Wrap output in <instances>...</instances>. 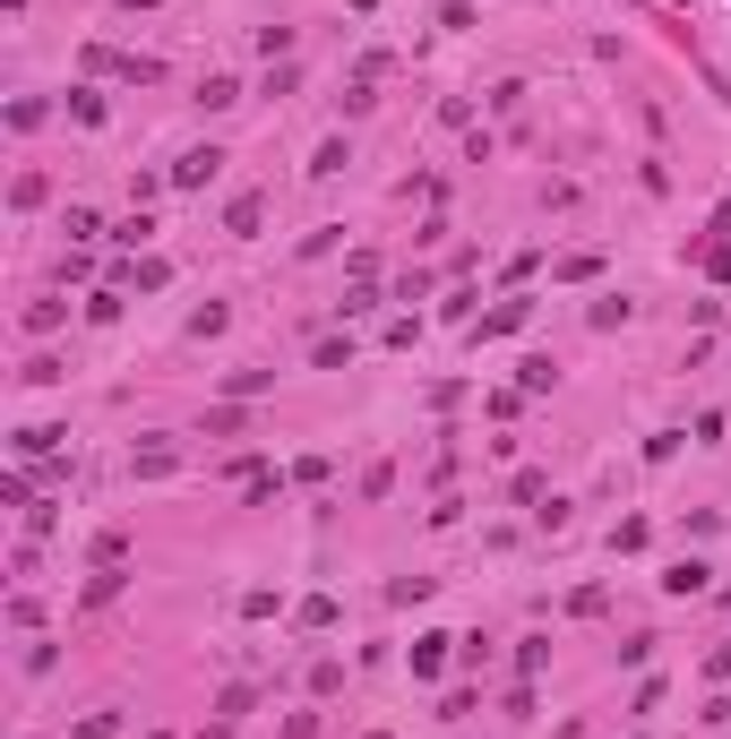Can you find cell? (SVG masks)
<instances>
[{"label": "cell", "instance_id": "cell-1", "mask_svg": "<svg viewBox=\"0 0 731 739\" xmlns=\"http://www.w3.org/2000/svg\"><path fill=\"white\" fill-rule=\"evenodd\" d=\"M705 276H714V284H731V198L714 207V224H705Z\"/></svg>", "mask_w": 731, "mask_h": 739}, {"label": "cell", "instance_id": "cell-5", "mask_svg": "<svg viewBox=\"0 0 731 739\" xmlns=\"http://www.w3.org/2000/svg\"><path fill=\"white\" fill-rule=\"evenodd\" d=\"M705 577H714V568H705V559H680V568H671V593H705Z\"/></svg>", "mask_w": 731, "mask_h": 739}, {"label": "cell", "instance_id": "cell-9", "mask_svg": "<svg viewBox=\"0 0 731 739\" xmlns=\"http://www.w3.org/2000/svg\"><path fill=\"white\" fill-rule=\"evenodd\" d=\"M78 739H121V713H87V722H78Z\"/></svg>", "mask_w": 731, "mask_h": 739}, {"label": "cell", "instance_id": "cell-8", "mask_svg": "<svg viewBox=\"0 0 731 739\" xmlns=\"http://www.w3.org/2000/svg\"><path fill=\"white\" fill-rule=\"evenodd\" d=\"M199 103H207V112H224V103H241V87H233V78H207Z\"/></svg>", "mask_w": 731, "mask_h": 739}, {"label": "cell", "instance_id": "cell-7", "mask_svg": "<svg viewBox=\"0 0 731 739\" xmlns=\"http://www.w3.org/2000/svg\"><path fill=\"white\" fill-rule=\"evenodd\" d=\"M259 216H267L259 198H233V207H224V224H233V232H259Z\"/></svg>", "mask_w": 731, "mask_h": 739}, {"label": "cell", "instance_id": "cell-10", "mask_svg": "<svg viewBox=\"0 0 731 739\" xmlns=\"http://www.w3.org/2000/svg\"><path fill=\"white\" fill-rule=\"evenodd\" d=\"M705 671H714V679H731V637L714 645V653H705Z\"/></svg>", "mask_w": 731, "mask_h": 739}, {"label": "cell", "instance_id": "cell-3", "mask_svg": "<svg viewBox=\"0 0 731 739\" xmlns=\"http://www.w3.org/2000/svg\"><path fill=\"white\" fill-rule=\"evenodd\" d=\"M448 671V637H413V679H439Z\"/></svg>", "mask_w": 731, "mask_h": 739}, {"label": "cell", "instance_id": "cell-6", "mask_svg": "<svg viewBox=\"0 0 731 739\" xmlns=\"http://www.w3.org/2000/svg\"><path fill=\"white\" fill-rule=\"evenodd\" d=\"M267 387H276V370H233V379H224V396L241 405V396H267Z\"/></svg>", "mask_w": 731, "mask_h": 739}, {"label": "cell", "instance_id": "cell-4", "mask_svg": "<svg viewBox=\"0 0 731 739\" xmlns=\"http://www.w3.org/2000/svg\"><path fill=\"white\" fill-rule=\"evenodd\" d=\"M61 439H69V430H43V421H34V430H18L9 448H18V456H52V448H61Z\"/></svg>", "mask_w": 731, "mask_h": 739}, {"label": "cell", "instance_id": "cell-2", "mask_svg": "<svg viewBox=\"0 0 731 739\" xmlns=\"http://www.w3.org/2000/svg\"><path fill=\"white\" fill-rule=\"evenodd\" d=\"M216 163H224L216 147H190V156L172 163V190H199V181H216Z\"/></svg>", "mask_w": 731, "mask_h": 739}]
</instances>
